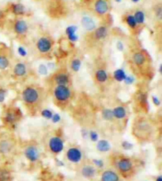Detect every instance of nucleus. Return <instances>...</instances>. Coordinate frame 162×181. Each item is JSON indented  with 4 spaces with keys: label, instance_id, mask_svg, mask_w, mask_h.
<instances>
[{
    "label": "nucleus",
    "instance_id": "2",
    "mask_svg": "<svg viewBox=\"0 0 162 181\" xmlns=\"http://www.w3.org/2000/svg\"><path fill=\"white\" fill-rule=\"evenodd\" d=\"M55 97L58 101H64L70 97V91L65 86H58L55 89Z\"/></svg>",
    "mask_w": 162,
    "mask_h": 181
},
{
    "label": "nucleus",
    "instance_id": "41",
    "mask_svg": "<svg viewBox=\"0 0 162 181\" xmlns=\"http://www.w3.org/2000/svg\"><path fill=\"white\" fill-rule=\"evenodd\" d=\"M156 15L158 16L159 19H160V18H161V16H162L161 7H158V10L156 11Z\"/></svg>",
    "mask_w": 162,
    "mask_h": 181
},
{
    "label": "nucleus",
    "instance_id": "42",
    "mask_svg": "<svg viewBox=\"0 0 162 181\" xmlns=\"http://www.w3.org/2000/svg\"><path fill=\"white\" fill-rule=\"evenodd\" d=\"M68 38H69L70 41H74H74H78V37L76 34H74V35H70V36H68Z\"/></svg>",
    "mask_w": 162,
    "mask_h": 181
},
{
    "label": "nucleus",
    "instance_id": "43",
    "mask_svg": "<svg viewBox=\"0 0 162 181\" xmlns=\"http://www.w3.org/2000/svg\"><path fill=\"white\" fill-rule=\"evenodd\" d=\"M117 48H118V50H119V51H123V45L122 42H120V41L117 42Z\"/></svg>",
    "mask_w": 162,
    "mask_h": 181
},
{
    "label": "nucleus",
    "instance_id": "10",
    "mask_svg": "<svg viewBox=\"0 0 162 181\" xmlns=\"http://www.w3.org/2000/svg\"><path fill=\"white\" fill-rule=\"evenodd\" d=\"M82 25L85 29L88 31H92L96 28V24L93 18L89 16H84L82 18Z\"/></svg>",
    "mask_w": 162,
    "mask_h": 181
},
{
    "label": "nucleus",
    "instance_id": "38",
    "mask_svg": "<svg viewBox=\"0 0 162 181\" xmlns=\"http://www.w3.org/2000/svg\"><path fill=\"white\" fill-rule=\"evenodd\" d=\"M52 122H53V123H58V122H59L61 119L60 116H59L58 114L53 115V116H52Z\"/></svg>",
    "mask_w": 162,
    "mask_h": 181
},
{
    "label": "nucleus",
    "instance_id": "22",
    "mask_svg": "<svg viewBox=\"0 0 162 181\" xmlns=\"http://www.w3.org/2000/svg\"><path fill=\"white\" fill-rule=\"evenodd\" d=\"M13 12L14 14L19 15V14H23L25 12V7L22 4H15L13 7Z\"/></svg>",
    "mask_w": 162,
    "mask_h": 181
},
{
    "label": "nucleus",
    "instance_id": "13",
    "mask_svg": "<svg viewBox=\"0 0 162 181\" xmlns=\"http://www.w3.org/2000/svg\"><path fill=\"white\" fill-rule=\"evenodd\" d=\"M14 29L18 34H23L28 30V26L25 21H17L14 25Z\"/></svg>",
    "mask_w": 162,
    "mask_h": 181
},
{
    "label": "nucleus",
    "instance_id": "15",
    "mask_svg": "<svg viewBox=\"0 0 162 181\" xmlns=\"http://www.w3.org/2000/svg\"><path fill=\"white\" fill-rule=\"evenodd\" d=\"M69 78L68 76L65 74H58L56 76V82L58 86H65L68 83Z\"/></svg>",
    "mask_w": 162,
    "mask_h": 181
},
{
    "label": "nucleus",
    "instance_id": "20",
    "mask_svg": "<svg viewBox=\"0 0 162 181\" xmlns=\"http://www.w3.org/2000/svg\"><path fill=\"white\" fill-rule=\"evenodd\" d=\"M96 78L97 80L100 82H104L106 80L108 79V74L104 70H99L96 73Z\"/></svg>",
    "mask_w": 162,
    "mask_h": 181
},
{
    "label": "nucleus",
    "instance_id": "44",
    "mask_svg": "<svg viewBox=\"0 0 162 181\" xmlns=\"http://www.w3.org/2000/svg\"><path fill=\"white\" fill-rule=\"evenodd\" d=\"M156 181H162V176H158V178L156 179Z\"/></svg>",
    "mask_w": 162,
    "mask_h": 181
},
{
    "label": "nucleus",
    "instance_id": "28",
    "mask_svg": "<svg viewBox=\"0 0 162 181\" xmlns=\"http://www.w3.org/2000/svg\"><path fill=\"white\" fill-rule=\"evenodd\" d=\"M81 67V61L79 59H74L71 62V69L75 72H78Z\"/></svg>",
    "mask_w": 162,
    "mask_h": 181
},
{
    "label": "nucleus",
    "instance_id": "11",
    "mask_svg": "<svg viewBox=\"0 0 162 181\" xmlns=\"http://www.w3.org/2000/svg\"><path fill=\"white\" fill-rule=\"evenodd\" d=\"M101 181H119V176L113 171L107 170L102 174Z\"/></svg>",
    "mask_w": 162,
    "mask_h": 181
},
{
    "label": "nucleus",
    "instance_id": "31",
    "mask_svg": "<svg viewBox=\"0 0 162 181\" xmlns=\"http://www.w3.org/2000/svg\"><path fill=\"white\" fill-rule=\"evenodd\" d=\"M38 72L41 75H46V74H48V68L45 65L40 64L38 67Z\"/></svg>",
    "mask_w": 162,
    "mask_h": 181
},
{
    "label": "nucleus",
    "instance_id": "5",
    "mask_svg": "<svg viewBox=\"0 0 162 181\" xmlns=\"http://www.w3.org/2000/svg\"><path fill=\"white\" fill-rule=\"evenodd\" d=\"M25 155L26 158L32 162L37 161L40 158L39 150L34 146H29L25 150Z\"/></svg>",
    "mask_w": 162,
    "mask_h": 181
},
{
    "label": "nucleus",
    "instance_id": "35",
    "mask_svg": "<svg viewBox=\"0 0 162 181\" xmlns=\"http://www.w3.org/2000/svg\"><path fill=\"white\" fill-rule=\"evenodd\" d=\"M17 52L19 53V55L21 56H26L27 55V52H26V50L23 47H18V50H17Z\"/></svg>",
    "mask_w": 162,
    "mask_h": 181
},
{
    "label": "nucleus",
    "instance_id": "17",
    "mask_svg": "<svg viewBox=\"0 0 162 181\" xmlns=\"http://www.w3.org/2000/svg\"><path fill=\"white\" fill-rule=\"evenodd\" d=\"M113 116L117 119H123L126 116V110L123 107H116L112 111Z\"/></svg>",
    "mask_w": 162,
    "mask_h": 181
},
{
    "label": "nucleus",
    "instance_id": "4",
    "mask_svg": "<svg viewBox=\"0 0 162 181\" xmlns=\"http://www.w3.org/2000/svg\"><path fill=\"white\" fill-rule=\"evenodd\" d=\"M49 147L53 153H59L63 150L64 147L63 141L58 137H53L49 141Z\"/></svg>",
    "mask_w": 162,
    "mask_h": 181
},
{
    "label": "nucleus",
    "instance_id": "9",
    "mask_svg": "<svg viewBox=\"0 0 162 181\" xmlns=\"http://www.w3.org/2000/svg\"><path fill=\"white\" fill-rule=\"evenodd\" d=\"M82 175L86 178H93L97 174V170L96 168L92 165L87 164L84 165L82 168Z\"/></svg>",
    "mask_w": 162,
    "mask_h": 181
},
{
    "label": "nucleus",
    "instance_id": "47",
    "mask_svg": "<svg viewBox=\"0 0 162 181\" xmlns=\"http://www.w3.org/2000/svg\"><path fill=\"white\" fill-rule=\"evenodd\" d=\"M86 1H89V0H86Z\"/></svg>",
    "mask_w": 162,
    "mask_h": 181
},
{
    "label": "nucleus",
    "instance_id": "27",
    "mask_svg": "<svg viewBox=\"0 0 162 181\" xmlns=\"http://www.w3.org/2000/svg\"><path fill=\"white\" fill-rule=\"evenodd\" d=\"M9 66V60L5 56H0V70L7 69Z\"/></svg>",
    "mask_w": 162,
    "mask_h": 181
},
{
    "label": "nucleus",
    "instance_id": "40",
    "mask_svg": "<svg viewBox=\"0 0 162 181\" xmlns=\"http://www.w3.org/2000/svg\"><path fill=\"white\" fill-rule=\"evenodd\" d=\"M152 99H153V102H154V104H155V105H157V106L160 105V100L158 99V97H155V96H153Z\"/></svg>",
    "mask_w": 162,
    "mask_h": 181
},
{
    "label": "nucleus",
    "instance_id": "32",
    "mask_svg": "<svg viewBox=\"0 0 162 181\" xmlns=\"http://www.w3.org/2000/svg\"><path fill=\"white\" fill-rule=\"evenodd\" d=\"M41 115L43 116L44 118L48 119H50L52 118V116H53V114H52V112H51L50 110H48V109H45V110H43L42 111V112H41Z\"/></svg>",
    "mask_w": 162,
    "mask_h": 181
},
{
    "label": "nucleus",
    "instance_id": "26",
    "mask_svg": "<svg viewBox=\"0 0 162 181\" xmlns=\"http://www.w3.org/2000/svg\"><path fill=\"white\" fill-rule=\"evenodd\" d=\"M102 116H103V118L106 120H112L114 118L112 111L110 110V109H104L102 112Z\"/></svg>",
    "mask_w": 162,
    "mask_h": 181
},
{
    "label": "nucleus",
    "instance_id": "30",
    "mask_svg": "<svg viewBox=\"0 0 162 181\" xmlns=\"http://www.w3.org/2000/svg\"><path fill=\"white\" fill-rule=\"evenodd\" d=\"M78 30V26H68L66 29V33H67L68 36H70V35L76 34V31Z\"/></svg>",
    "mask_w": 162,
    "mask_h": 181
},
{
    "label": "nucleus",
    "instance_id": "19",
    "mask_svg": "<svg viewBox=\"0 0 162 181\" xmlns=\"http://www.w3.org/2000/svg\"><path fill=\"white\" fill-rule=\"evenodd\" d=\"M133 59H134V62L135 63V64L137 65H142L143 63H145L146 58L145 56L140 52H138V53H135L133 56Z\"/></svg>",
    "mask_w": 162,
    "mask_h": 181
},
{
    "label": "nucleus",
    "instance_id": "12",
    "mask_svg": "<svg viewBox=\"0 0 162 181\" xmlns=\"http://www.w3.org/2000/svg\"><path fill=\"white\" fill-rule=\"evenodd\" d=\"M12 149V144L8 140H2L0 142V153L1 154H7Z\"/></svg>",
    "mask_w": 162,
    "mask_h": 181
},
{
    "label": "nucleus",
    "instance_id": "23",
    "mask_svg": "<svg viewBox=\"0 0 162 181\" xmlns=\"http://www.w3.org/2000/svg\"><path fill=\"white\" fill-rule=\"evenodd\" d=\"M10 173L6 169H0V181H10Z\"/></svg>",
    "mask_w": 162,
    "mask_h": 181
},
{
    "label": "nucleus",
    "instance_id": "29",
    "mask_svg": "<svg viewBox=\"0 0 162 181\" xmlns=\"http://www.w3.org/2000/svg\"><path fill=\"white\" fill-rule=\"evenodd\" d=\"M127 23H128V26L131 28H134L137 25V22L134 19V17L132 15H128L127 17Z\"/></svg>",
    "mask_w": 162,
    "mask_h": 181
},
{
    "label": "nucleus",
    "instance_id": "14",
    "mask_svg": "<svg viewBox=\"0 0 162 181\" xmlns=\"http://www.w3.org/2000/svg\"><path fill=\"white\" fill-rule=\"evenodd\" d=\"M97 149L100 152H108L110 150L111 145L108 141L100 140L97 142Z\"/></svg>",
    "mask_w": 162,
    "mask_h": 181
},
{
    "label": "nucleus",
    "instance_id": "34",
    "mask_svg": "<svg viewBox=\"0 0 162 181\" xmlns=\"http://www.w3.org/2000/svg\"><path fill=\"white\" fill-rule=\"evenodd\" d=\"M6 98V91L3 89H0V103L4 101Z\"/></svg>",
    "mask_w": 162,
    "mask_h": 181
},
{
    "label": "nucleus",
    "instance_id": "7",
    "mask_svg": "<svg viewBox=\"0 0 162 181\" xmlns=\"http://www.w3.org/2000/svg\"><path fill=\"white\" fill-rule=\"evenodd\" d=\"M117 168L123 173H128L132 168V162L128 158H122L117 162Z\"/></svg>",
    "mask_w": 162,
    "mask_h": 181
},
{
    "label": "nucleus",
    "instance_id": "45",
    "mask_svg": "<svg viewBox=\"0 0 162 181\" xmlns=\"http://www.w3.org/2000/svg\"><path fill=\"white\" fill-rule=\"evenodd\" d=\"M132 1H133L134 2H138L139 0H132Z\"/></svg>",
    "mask_w": 162,
    "mask_h": 181
},
{
    "label": "nucleus",
    "instance_id": "16",
    "mask_svg": "<svg viewBox=\"0 0 162 181\" xmlns=\"http://www.w3.org/2000/svg\"><path fill=\"white\" fill-rule=\"evenodd\" d=\"M14 74H15L16 75L21 77V76H23L26 74V66H25V64H23V63H17L15 67H14Z\"/></svg>",
    "mask_w": 162,
    "mask_h": 181
},
{
    "label": "nucleus",
    "instance_id": "3",
    "mask_svg": "<svg viewBox=\"0 0 162 181\" xmlns=\"http://www.w3.org/2000/svg\"><path fill=\"white\" fill-rule=\"evenodd\" d=\"M67 158L70 162L78 163L82 158V151L78 148H75V147L70 148L67 152Z\"/></svg>",
    "mask_w": 162,
    "mask_h": 181
},
{
    "label": "nucleus",
    "instance_id": "46",
    "mask_svg": "<svg viewBox=\"0 0 162 181\" xmlns=\"http://www.w3.org/2000/svg\"><path fill=\"white\" fill-rule=\"evenodd\" d=\"M117 2H121V0H116Z\"/></svg>",
    "mask_w": 162,
    "mask_h": 181
},
{
    "label": "nucleus",
    "instance_id": "18",
    "mask_svg": "<svg viewBox=\"0 0 162 181\" xmlns=\"http://www.w3.org/2000/svg\"><path fill=\"white\" fill-rule=\"evenodd\" d=\"M107 29L104 27V26H101V27H100L96 30L95 32V37L97 39L100 40L103 39L104 37H106L107 36Z\"/></svg>",
    "mask_w": 162,
    "mask_h": 181
},
{
    "label": "nucleus",
    "instance_id": "21",
    "mask_svg": "<svg viewBox=\"0 0 162 181\" xmlns=\"http://www.w3.org/2000/svg\"><path fill=\"white\" fill-rule=\"evenodd\" d=\"M114 78L118 82H122L125 79L126 74L122 69H118L114 72Z\"/></svg>",
    "mask_w": 162,
    "mask_h": 181
},
{
    "label": "nucleus",
    "instance_id": "25",
    "mask_svg": "<svg viewBox=\"0 0 162 181\" xmlns=\"http://www.w3.org/2000/svg\"><path fill=\"white\" fill-rule=\"evenodd\" d=\"M16 119H17V115L13 112H7L5 116V120L9 123H13Z\"/></svg>",
    "mask_w": 162,
    "mask_h": 181
},
{
    "label": "nucleus",
    "instance_id": "1",
    "mask_svg": "<svg viewBox=\"0 0 162 181\" xmlns=\"http://www.w3.org/2000/svg\"><path fill=\"white\" fill-rule=\"evenodd\" d=\"M22 98L26 103L32 104L37 101L39 98V93L35 89L28 87L26 88L22 93Z\"/></svg>",
    "mask_w": 162,
    "mask_h": 181
},
{
    "label": "nucleus",
    "instance_id": "48",
    "mask_svg": "<svg viewBox=\"0 0 162 181\" xmlns=\"http://www.w3.org/2000/svg\"><path fill=\"white\" fill-rule=\"evenodd\" d=\"M0 15H1V14H0Z\"/></svg>",
    "mask_w": 162,
    "mask_h": 181
},
{
    "label": "nucleus",
    "instance_id": "8",
    "mask_svg": "<svg viewBox=\"0 0 162 181\" xmlns=\"http://www.w3.org/2000/svg\"><path fill=\"white\" fill-rule=\"evenodd\" d=\"M95 10L97 14L103 15L108 11V5L105 0H97L95 3Z\"/></svg>",
    "mask_w": 162,
    "mask_h": 181
},
{
    "label": "nucleus",
    "instance_id": "24",
    "mask_svg": "<svg viewBox=\"0 0 162 181\" xmlns=\"http://www.w3.org/2000/svg\"><path fill=\"white\" fill-rule=\"evenodd\" d=\"M134 17L135 21H136V22L138 24L143 23L144 21H145V14H144V13H143L142 11H137L136 13H135V14H134Z\"/></svg>",
    "mask_w": 162,
    "mask_h": 181
},
{
    "label": "nucleus",
    "instance_id": "33",
    "mask_svg": "<svg viewBox=\"0 0 162 181\" xmlns=\"http://www.w3.org/2000/svg\"><path fill=\"white\" fill-rule=\"evenodd\" d=\"M89 137H90V139L93 142H96L98 139V134H97V132L95 131H91L89 133Z\"/></svg>",
    "mask_w": 162,
    "mask_h": 181
},
{
    "label": "nucleus",
    "instance_id": "6",
    "mask_svg": "<svg viewBox=\"0 0 162 181\" xmlns=\"http://www.w3.org/2000/svg\"><path fill=\"white\" fill-rule=\"evenodd\" d=\"M37 48L42 53H46L49 52L52 48V42L46 37H42L37 42Z\"/></svg>",
    "mask_w": 162,
    "mask_h": 181
},
{
    "label": "nucleus",
    "instance_id": "37",
    "mask_svg": "<svg viewBox=\"0 0 162 181\" xmlns=\"http://www.w3.org/2000/svg\"><path fill=\"white\" fill-rule=\"evenodd\" d=\"M93 163L97 166V167H99V168H102L103 165H104V163L101 160H98V159H94L93 161Z\"/></svg>",
    "mask_w": 162,
    "mask_h": 181
},
{
    "label": "nucleus",
    "instance_id": "36",
    "mask_svg": "<svg viewBox=\"0 0 162 181\" xmlns=\"http://www.w3.org/2000/svg\"><path fill=\"white\" fill-rule=\"evenodd\" d=\"M125 82L127 84H132L134 81V78L133 76H126L125 79H124Z\"/></svg>",
    "mask_w": 162,
    "mask_h": 181
},
{
    "label": "nucleus",
    "instance_id": "39",
    "mask_svg": "<svg viewBox=\"0 0 162 181\" xmlns=\"http://www.w3.org/2000/svg\"><path fill=\"white\" fill-rule=\"evenodd\" d=\"M122 146H123V147L125 149H130L132 148V146H133L130 143H129V142H123Z\"/></svg>",
    "mask_w": 162,
    "mask_h": 181
}]
</instances>
